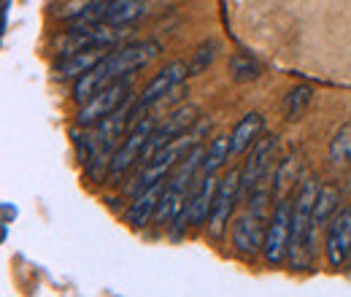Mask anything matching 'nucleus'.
I'll list each match as a JSON object with an SVG mask.
<instances>
[{"mask_svg": "<svg viewBox=\"0 0 351 297\" xmlns=\"http://www.w3.org/2000/svg\"><path fill=\"white\" fill-rule=\"evenodd\" d=\"M157 54H160V43L157 41L125 43V46L103 54V60L92 71H87L82 79H76V84H73V100L76 103H87L89 97H95L100 89L111 86L114 82H122V79L132 76L138 68L149 65Z\"/></svg>", "mask_w": 351, "mask_h": 297, "instance_id": "nucleus-1", "label": "nucleus"}, {"mask_svg": "<svg viewBox=\"0 0 351 297\" xmlns=\"http://www.w3.org/2000/svg\"><path fill=\"white\" fill-rule=\"evenodd\" d=\"M143 14V0H73L57 11V16L68 25H132Z\"/></svg>", "mask_w": 351, "mask_h": 297, "instance_id": "nucleus-2", "label": "nucleus"}, {"mask_svg": "<svg viewBox=\"0 0 351 297\" xmlns=\"http://www.w3.org/2000/svg\"><path fill=\"white\" fill-rule=\"evenodd\" d=\"M322 184L319 178H306L292 203V235H289V262L292 268H308L313 259V206Z\"/></svg>", "mask_w": 351, "mask_h": 297, "instance_id": "nucleus-3", "label": "nucleus"}, {"mask_svg": "<svg viewBox=\"0 0 351 297\" xmlns=\"http://www.w3.org/2000/svg\"><path fill=\"white\" fill-rule=\"evenodd\" d=\"M130 36V25H71L62 36H57L54 49L57 57H68L76 51H87V49H111L117 43H122Z\"/></svg>", "mask_w": 351, "mask_h": 297, "instance_id": "nucleus-4", "label": "nucleus"}, {"mask_svg": "<svg viewBox=\"0 0 351 297\" xmlns=\"http://www.w3.org/2000/svg\"><path fill=\"white\" fill-rule=\"evenodd\" d=\"M186 76H189V65H186L184 60H176V62H171V65H165V68L146 84V89L135 97V108H132L135 122L141 119V111H146V108L162 103L168 95H173V89L181 84Z\"/></svg>", "mask_w": 351, "mask_h": 297, "instance_id": "nucleus-5", "label": "nucleus"}, {"mask_svg": "<svg viewBox=\"0 0 351 297\" xmlns=\"http://www.w3.org/2000/svg\"><path fill=\"white\" fill-rule=\"evenodd\" d=\"M289 235H292V203L281 198L276 203V211L270 216L267 233H265V259L267 265H281L289 257Z\"/></svg>", "mask_w": 351, "mask_h": 297, "instance_id": "nucleus-6", "label": "nucleus"}, {"mask_svg": "<svg viewBox=\"0 0 351 297\" xmlns=\"http://www.w3.org/2000/svg\"><path fill=\"white\" fill-rule=\"evenodd\" d=\"M154 128H157L154 119H138V122L132 125V130L128 132V138L119 143V149H117L114 157H111V170H108V178H111V181H117L119 176H125V173L143 157V149H146V143H149Z\"/></svg>", "mask_w": 351, "mask_h": 297, "instance_id": "nucleus-7", "label": "nucleus"}, {"mask_svg": "<svg viewBox=\"0 0 351 297\" xmlns=\"http://www.w3.org/2000/svg\"><path fill=\"white\" fill-rule=\"evenodd\" d=\"M238 200H241V168L230 170L219 181L217 200H214V209H211V216H208V233H211L214 241L224 238V233L230 227V216L235 211Z\"/></svg>", "mask_w": 351, "mask_h": 297, "instance_id": "nucleus-8", "label": "nucleus"}, {"mask_svg": "<svg viewBox=\"0 0 351 297\" xmlns=\"http://www.w3.org/2000/svg\"><path fill=\"white\" fill-rule=\"evenodd\" d=\"M128 97H130V76L122 79V82H114L111 86L100 89L95 97H89L87 103H82V108H79V125L82 128H95L100 119L111 117Z\"/></svg>", "mask_w": 351, "mask_h": 297, "instance_id": "nucleus-9", "label": "nucleus"}, {"mask_svg": "<svg viewBox=\"0 0 351 297\" xmlns=\"http://www.w3.org/2000/svg\"><path fill=\"white\" fill-rule=\"evenodd\" d=\"M276 152H278V138L276 135H260V141L252 146V152H249V157L241 168V198H249L265 173L276 168Z\"/></svg>", "mask_w": 351, "mask_h": 297, "instance_id": "nucleus-10", "label": "nucleus"}, {"mask_svg": "<svg viewBox=\"0 0 351 297\" xmlns=\"http://www.w3.org/2000/svg\"><path fill=\"white\" fill-rule=\"evenodd\" d=\"M197 119H200V108H197V106H192V103L178 106L171 117H165V122H162V125H157V128H154L152 138H149V143H146V149H143L141 163H146L157 149H162L165 143L176 141L181 132H186V130L192 128Z\"/></svg>", "mask_w": 351, "mask_h": 297, "instance_id": "nucleus-11", "label": "nucleus"}, {"mask_svg": "<svg viewBox=\"0 0 351 297\" xmlns=\"http://www.w3.org/2000/svg\"><path fill=\"white\" fill-rule=\"evenodd\" d=\"M265 230L263 216H257L254 211L243 213L232 222V246L235 252L243 257H254L263 252L265 246Z\"/></svg>", "mask_w": 351, "mask_h": 297, "instance_id": "nucleus-12", "label": "nucleus"}, {"mask_svg": "<svg viewBox=\"0 0 351 297\" xmlns=\"http://www.w3.org/2000/svg\"><path fill=\"white\" fill-rule=\"evenodd\" d=\"M351 254V206L332 216L327 230V259L332 268H341Z\"/></svg>", "mask_w": 351, "mask_h": 297, "instance_id": "nucleus-13", "label": "nucleus"}, {"mask_svg": "<svg viewBox=\"0 0 351 297\" xmlns=\"http://www.w3.org/2000/svg\"><path fill=\"white\" fill-rule=\"evenodd\" d=\"M165 187H168V176H162V178H157L154 184H149V187H143L141 192H135V200L130 203V211H128V222H130L135 230H143L146 222L157 213V206H160V200H162Z\"/></svg>", "mask_w": 351, "mask_h": 297, "instance_id": "nucleus-14", "label": "nucleus"}, {"mask_svg": "<svg viewBox=\"0 0 351 297\" xmlns=\"http://www.w3.org/2000/svg\"><path fill=\"white\" fill-rule=\"evenodd\" d=\"M103 54H106V49H87V51H76V54L60 57V62L54 65V79L57 82L82 79L87 71H92L103 60Z\"/></svg>", "mask_w": 351, "mask_h": 297, "instance_id": "nucleus-15", "label": "nucleus"}, {"mask_svg": "<svg viewBox=\"0 0 351 297\" xmlns=\"http://www.w3.org/2000/svg\"><path fill=\"white\" fill-rule=\"evenodd\" d=\"M263 128H265L263 114H257V111L246 114V117L235 125V130L230 132V152H232V157H238V154H243L246 149H252V146L260 141Z\"/></svg>", "mask_w": 351, "mask_h": 297, "instance_id": "nucleus-16", "label": "nucleus"}, {"mask_svg": "<svg viewBox=\"0 0 351 297\" xmlns=\"http://www.w3.org/2000/svg\"><path fill=\"white\" fill-rule=\"evenodd\" d=\"M232 157L230 152V135H217L211 141V146L206 149V157H203V173H217V170Z\"/></svg>", "mask_w": 351, "mask_h": 297, "instance_id": "nucleus-17", "label": "nucleus"}, {"mask_svg": "<svg viewBox=\"0 0 351 297\" xmlns=\"http://www.w3.org/2000/svg\"><path fill=\"white\" fill-rule=\"evenodd\" d=\"M311 100H313V89L308 84H300V86H295V89H289V95H287V100H284V114H287V119H300V117L306 114V108L311 106Z\"/></svg>", "mask_w": 351, "mask_h": 297, "instance_id": "nucleus-18", "label": "nucleus"}, {"mask_svg": "<svg viewBox=\"0 0 351 297\" xmlns=\"http://www.w3.org/2000/svg\"><path fill=\"white\" fill-rule=\"evenodd\" d=\"M217 51H219V43L217 41H206L197 46V51L192 54V60L186 62L189 65V76H200L203 71L211 68V62L217 60Z\"/></svg>", "mask_w": 351, "mask_h": 297, "instance_id": "nucleus-19", "label": "nucleus"}, {"mask_svg": "<svg viewBox=\"0 0 351 297\" xmlns=\"http://www.w3.org/2000/svg\"><path fill=\"white\" fill-rule=\"evenodd\" d=\"M335 206H338V192H335L332 187H322L319 195H316V206H313V224H316V227L324 224V222L332 216Z\"/></svg>", "mask_w": 351, "mask_h": 297, "instance_id": "nucleus-20", "label": "nucleus"}, {"mask_svg": "<svg viewBox=\"0 0 351 297\" xmlns=\"http://www.w3.org/2000/svg\"><path fill=\"white\" fill-rule=\"evenodd\" d=\"M230 71H232L235 82H252V79L260 76V65L249 54H235L232 62H230Z\"/></svg>", "mask_w": 351, "mask_h": 297, "instance_id": "nucleus-21", "label": "nucleus"}, {"mask_svg": "<svg viewBox=\"0 0 351 297\" xmlns=\"http://www.w3.org/2000/svg\"><path fill=\"white\" fill-rule=\"evenodd\" d=\"M330 154H332V160H335V163H343V165H349L351 163V128L349 125L338 130V135L332 138Z\"/></svg>", "mask_w": 351, "mask_h": 297, "instance_id": "nucleus-22", "label": "nucleus"}, {"mask_svg": "<svg viewBox=\"0 0 351 297\" xmlns=\"http://www.w3.org/2000/svg\"><path fill=\"white\" fill-rule=\"evenodd\" d=\"M8 8H11V0H5V3H3V30L8 27Z\"/></svg>", "mask_w": 351, "mask_h": 297, "instance_id": "nucleus-23", "label": "nucleus"}]
</instances>
